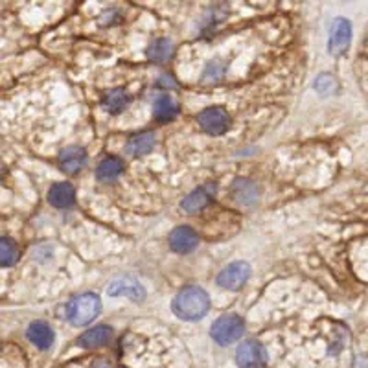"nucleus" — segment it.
<instances>
[{"mask_svg": "<svg viewBox=\"0 0 368 368\" xmlns=\"http://www.w3.org/2000/svg\"><path fill=\"white\" fill-rule=\"evenodd\" d=\"M232 196L239 205H250L258 197V188L247 179H236L234 186H232Z\"/></svg>", "mask_w": 368, "mask_h": 368, "instance_id": "6ab92c4d", "label": "nucleus"}, {"mask_svg": "<svg viewBox=\"0 0 368 368\" xmlns=\"http://www.w3.org/2000/svg\"><path fill=\"white\" fill-rule=\"evenodd\" d=\"M129 92L125 91V89H122V87H118V89H113V91L106 92L103 100H101V107H103L107 113H110V115H118V113H122L125 107L129 106Z\"/></svg>", "mask_w": 368, "mask_h": 368, "instance_id": "2eb2a0df", "label": "nucleus"}, {"mask_svg": "<svg viewBox=\"0 0 368 368\" xmlns=\"http://www.w3.org/2000/svg\"><path fill=\"white\" fill-rule=\"evenodd\" d=\"M87 151L80 146H68L59 153V167L61 172L68 173V175H76L80 170L87 166Z\"/></svg>", "mask_w": 368, "mask_h": 368, "instance_id": "9d476101", "label": "nucleus"}, {"mask_svg": "<svg viewBox=\"0 0 368 368\" xmlns=\"http://www.w3.org/2000/svg\"><path fill=\"white\" fill-rule=\"evenodd\" d=\"M153 146H155V133L146 131V133L133 134V137L129 139V142H127V146H125V151H127L129 155H133V157H140V155L149 153V151L153 149Z\"/></svg>", "mask_w": 368, "mask_h": 368, "instance_id": "f3484780", "label": "nucleus"}, {"mask_svg": "<svg viewBox=\"0 0 368 368\" xmlns=\"http://www.w3.org/2000/svg\"><path fill=\"white\" fill-rule=\"evenodd\" d=\"M215 191H217V184L215 182H206L201 188H197V190H193L182 199L181 208L188 212V214H196V212L203 210L214 199Z\"/></svg>", "mask_w": 368, "mask_h": 368, "instance_id": "6e6552de", "label": "nucleus"}, {"mask_svg": "<svg viewBox=\"0 0 368 368\" xmlns=\"http://www.w3.org/2000/svg\"><path fill=\"white\" fill-rule=\"evenodd\" d=\"M107 293L109 297H127L134 302H142L146 298V289L133 278H118L115 282H110Z\"/></svg>", "mask_w": 368, "mask_h": 368, "instance_id": "1a4fd4ad", "label": "nucleus"}, {"mask_svg": "<svg viewBox=\"0 0 368 368\" xmlns=\"http://www.w3.org/2000/svg\"><path fill=\"white\" fill-rule=\"evenodd\" d=\"M265 361H267V354L258 341H243L236 350V363L239 368H260Z\"/></svg>", "mask_w": 368, "mask_h": 368, "instance_id": "39448f33", "label": "nucleus"}, {"mask_svg": "<svg viewBox=\"0 0 368 368\" xmlns=\"http://www.w3.org/2000/svg\"><path fill=\"white\" fill-rule=\"evenodd\" d=\"M350 43H352V24L348 19H343V17H337L331 24V32H330V52L334 56H341L348 50Z\"/></svg>", "mask_w": 368, "mask_h": 368, "instance_id": "0eeeda50", "label": "nucleus"}, {"mask_svg": "<svg viewBox=\"0 0 368 368\" xmlns=\"http://www.w3.org/2000/svg\"><path fill=\"white\" fill-rule=\"evenodd\" d=\"M120 368H125V367H120Z\"/></svg>", "mask_w": 368, "mask_h": 368, "instance_id": "5701e85b", "label": "nucleus"}, {"mask_svg": "<svg viewBox=\"0 0 368 368\" xmlns=\"http://www.w3.org/2000/svg\"><path fill=\"white\" fill-rule=\"evenodd\" d=\"M146 53H148L149 61L164 63V61H167V59L172 58L173 43L167 37L155 39V41H151V44L148 46Z\"/></svg>", "mask_w": 368, "mask_h": 368, "instance_id": "aec40b11", "label": "nucleus"}, {"mask_svg": "<svg viewBox=\"0 0 368 368\" xmlns=\"http://www.w3.org/2000/svg\"><path fill=\"white\" fill-rule=\"evenodd\" d=\"M173 313L182 321H199L210 310V297L197 286L184 287L173 298Z\"/></svg>", "mask_w": 368, "mask_h": 368, "instance_id": "f257e3e1", "label": "nucleus"}, {"mask_svg": "<svg viewBox=\"0 0 368 368\" xmlns=\"http://www.w3.org/2000/svg\"><path fill=\"white\" fill-rule=\"evenodd\" d=\"M101 300L94 293H80L67 304V319L74 326H87L100 315Z\"/></svg>", "mask_w": 368, "mask_h": 368, "instance_id": "f03ea898", "label": "nucleus"}, {"mask_svg": "<svg viewBox=\"0 0 368 368\" xmlns=\"http://www.w3.org/2000/svg\"><path fill=\"white\" fill-rule=\"evenodd\" d=\"M243 331H245L243 319H241L239 315H236V313L221 315L210 328L212 339H214L220 346H229L232 345V343H236V341L243 335Z\"/></svg>", "mask_w": 368, "mask_h": 368, "instance_id": "7ed1b4c3", "label": "nucleus"}, {"mask_svg": "<svg viewBox=\"0 0 368 368\" xmlns=\"http://www.w3.org/2000/svg\"><path fill=\"white\" fill-rule=\"evenodd\" d=\"M48 203L56 208H70L76 203V190L68 182H56L48 191Z\"/></svg>", "mask_w": 368, "mask_h": 368, "instance_id": "ddd939ff", "label": "nucleus"}, {"mask_svg": "<svg viewBox=\"0 0 368 368\" xmlns=\"http://www.w3.org/2000/svg\"><path fill=\"white\" fill-rule=\"evenodd\" d=\"M17 258H19L17 245L10 238L0 239V262H2V267H11L17 262Z\"/></svg>", "mask_w": 368, "mask_h": 368, "instance_id": "412c9836", "label": "nucleus"}, {"mask_svg": "<svg viewBox=\"0 0 368 368\" xmlns=\"http://www.w3.org/2000/svg\"><path fill=\"white\" fill-rule=\"evenodd\" d=\"M250 278V265L247 262L229 263L220 274H217V286L229 291H239Z\"/></svg>", "mask_w": 368, "mask_h": 368, "instance_id": "20e7f679", "label": "nucleus"}, {"mask_svg": "<svg viewBox=\"0 0 368 368\" xmlns=\"http://www.w3.org/2000/svg\"><path fill=\"white\" fill-rule=\"evenodd\" d=\"M110 339H113V328L106 324H100L80 335V337H77V345L87 350L101 348V346H106L107 343H110Z\"/></svg>", "mask_w": 368, "mask_h": 368, "instance_id": "f8f14e48", "label": "nucleus"}, {"mask_svg": "<svg viewBox=\"0 0 368 368\" xmlns=\"http://www.w3.org/2000/svg\"><path fill=\"white\" fill-rule=\"evenodd\" d=\"M337 89H339V83L331 74H321L315 80V91L321 96L334 94V92H337Z\"/></svg>", "mask_w": 368, "mask_h": 368, "instance_id": "4be33fe9", "label": "nucleus"}, {"mask_svg": "<svg viewBox=\"0 0 368 368\" xmlns=\"http://www.w3.org/2000/svg\"><path fill=\"white\" fill-rule=\"evenodd\" d=\"M197 122L208 134H223L230 125V116L223 107H208L197 116Z\"/></svg>", "mask_w": 368, "mask_h": 368, "instance_id": "423d86ee", "label": "nucleus"}, {"mask_svg": "<svg viewBox=\"0 0 368 368\" xmlns=\"http://www.w3.org/2000/svg\"><path fill=\"white\" fill-rule=\"evenodd\" d=\"M26 335H28L30 343L37 346L39 350H48L53 345V339H56L52 328L43 321L32 322L28 326V330H26Z\"/></svg>", "mask_w": 368, "mask_h": 368, "instance_id": "4468645a", "label": "nucleus"}, {"mask_svg": "<svg viewBox=\"0 0 368 368\" xmlns=\"http://www.w3.org/2000/svg\"><path fill=\"white\" fill-rule=\"evenodd\" d=\"M124 172V163L118 157H107L96 167V179L100 182H113Z\"/></svg>", "mask_w": 368, "mask_h": 368, "instance_id": "dca6fc26", "label": "nucleus"}, {"mask_svg": "<svg viewBox=\"0 0 368 368\" xmlns=\"http://www.w3.org/2000/svg\"><path fill=\"white\" fill-rule=\"evenodd\" d=\"M177 113H179V106L175 103V100H173L172 96L163 94L155 100L153 115L158 122H170V120H173L175 116H177Z\"/></svg>", "mask_w": 368, "mask_h": 368, "instance_id": "a211bd4d", "label": "nucleus"}, {"mask_svg": "<svg viewBox=\"0 0 368 368\" xmlns=\"http://www.w3.org/2000/svg\"><path fill=\"white\" fill-rule=\"evenodd\" d=\"M197 245H199V236H197V232L191 227H177L170 234V247L179 254L191 253Z\"/></svg>", "mask_w": 368, "mask_h": 368, "instance_id": "9b49d317", "label": "nucleus"}]
</instances>
